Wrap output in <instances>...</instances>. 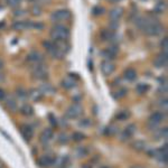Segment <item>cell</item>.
<instances>
[{
    "mask_svg": "<svg viewBox=\"0 0 168 168\" xmlns=\"http://www.w3.org/2000/svg\"><path fill=\"white\" fill-rule=\"evenodd\" d=\"M100 68H101V72L103 73V75L109 76L114 72L116 66H114V64L111 61H103L101 63V65H100Z\"/></svg>",
    "mask_w": 168,
    "mask_h": 168,
    "instance_id": "cell-9",
    "label": "cell"
},
{
    "mask_svg": "<svg viewBox=\"0 0 168 168\" xmlns=\"http://www.w3.org/2000/svg\"><path fill=\"white\" fill-rule=\"evenodd\" d=\"M67 161H68V157L67 156H59L57 158H54L53 165H54L55 168H63L66 166Z\"/></svg>",
    "mask_w": 168,
    "mask_h": 168,
    "instance_id": "cell-18",
    "label": "cell"
},
{
    "mask_svg": "<svg viewBox=\"0 0 168 168\" xmlns=\"http://www.w3.org/2000/svg\"><path fill=\"white\" fill-rule=\"evenodd\" d=\"M20 132L23 135V137L25 138V140L29 141L34 136V129L33 127L29 125H20Z\"/></svg>",
    "mask_w": 168,
    "mask_h": 168,
    "instance_id": "cell-14",
    "label": "cell"
},
{
    "mask_svg": "<svg viewBox=\"0 0 168 168\" xmlns=\"http://www.w3.org/2000/svg\"><path fill=\"white\" fill-rule=\"evenodd\" d=\"M7 2H8V6H9V7L16 8L20 5L21 0H7Z\"/></svg>",
    "mask_w": 168,
    "mask_h": 168,
    "instance_id": "cell-39",
    "label": "cell"
},
{
    "mask_svg": "<svg viewBox=\"0 0 168 168\" xmlns=\"http://www.w3.org/2000/svg\"><path fill=\"white\" fill-rule=\"evenodd\" d=\"M33 21H23V20H18V21H15V23L11 25V27L14 30L20 31V30H25L27 28H33Z\"/></svg>",
    "mask_w": 168,
    "mask_h": 168,
    "instance_id": "cell-12",
    "label": "cell"
},
{
    "mask_svg": "<svg viewBox=\"0 0 168 168\" xmlns=\"http://www.w3.org/2000/svg\"><path fill=\"white\" fill-rule=\"evenodd\" d=\"M25 15V11L24 10H21V9H18V10H15V12H14V16H16V17H21V16Z\"/></svg>",
    "mask_w": 168,
    "mask_h": 168,
    "instance_id": "cell-46",
    "label": "cell"
},
{
    "mask_svg": "<svg viewBox=\"0 0 168 168\" xmlns=\"http://www.w3.org/2000/svg\"><path fill=\"white\" fill-rule=\"evenodd\" d=\"M123 76H125V78L127 80V81L131 82V81L136 80V78H137V72L133 70V68H128V70L125 71Z\"/></svg>",
    "mask_w": 168,
    "mask_h": 168,
    "instance_id": "cell-27",
    "label": "cell"
},
{
    "mask_svg": "<svg viewBox=\"0 0 168 168\" xmlns=\"http://www.w3.org/2000/svg\"><path fill=\"white\" fill-rule=\"evenodd\" d=\"M142 1H146V0H142Z\"/></svg>",
    "mask_w": 168,
    "mask_h": 168,
    "instance_id": "cell-54",
    "label": "cell"
},
{
    "mask_svg": "<svg viewBox=\"0 0 168 168\" xmlns=\"http://www.w3.org/2000/svg\"><path fill=\"white\" fill-rule=\"evenodd\" d=\"M153 156L156 158L157 160H159L160 163L167 164V158H168V153H167V144H165L161 148L154 150Z\"/></svg>",
    "mask_w": 168,
    "mask_h": 168,
    "instance_id": "cell-7",
    "label": "cell"
},
{
    "mask_svg": "<svg viewBox=\"0 0 168 168\" xmlns=\"http://www.w3.org/2000/svg\"><path fill=\"white\" fill-rule=\"evenodd\" d=\"M27 59L31 63H35V64H39L44 61V56L42 53H39L37 51H33L27 55Z\"/></svg>",
    "mask_w": 168,
    "mask_h": 168,
    "instance_id": "cell-16",
    "label": "cell"
},
{
    "mask_svg": "<svg viewBox=\"0 0 168 168\" xmlns=\"http://www.w3.org/2000/svg\"><path fill=\"white\" fill-rule=\"evenodd\" d=\"M28 97L33 100V101H39L40 99L43 98V93L38 90V89H33V90L29 91V93H28Z\"/></svg>",
    "mask_w": 168,
    "mask_h": 168,
    "instance_id": "cell-24",
    "label": "cell"
},
{
    "mask_svg": "<svg viewBox=\"0 0 168 168\" xmlns=\"http://www.w3.org/2000/svg\"><path fill=\"white\" fill-rule=\"evenodd\" d=\"M136 25L138 28L144 30L145 34L149 36H158L164 31V27L156 20L139 17L136 19Z\"/></svg>",
    "mask_w": 168,
    "mask_h": 168,
    "instance_id": "cell-1",
    "label": "cell"
},
{
    "mask_svg": "<svg viewBox=\"0 0 168 168\" xmlns=\"http://www.w3.org/2000/svg\"><path fill=\"white\" fill-rule=\"evenodd\" d=\"M92 12H93L94 16H99V15H102L103 12H104V8H101V7H94L92 9Z\"/></svg>",
    "mask_w": 168,
    "mask_h": 168,
    "instance_id": "cell-40",
    "label": "cell"
},
{
    "mask_svg": "<svg viewBox=\"0 0 168 168\" xmlns=\"http://www.w3.org/2000/svg\"><path fill=\"white\" fill-rule=\"evenodd\" d=\"M119 26V24H118V20H111L109 24V27H110V30H116Z\"/></svg>",
    "mask_w": 168,
    "mask_h": 168,
    "instance_id": "cell-42",
    "label": "cell"
},
{
    "mask_svg": "<svg viewBox=\"0 0 168 168\" xmlns=\"http://www.w3.org/2000/svg\"><path fill=\"white\" fill-rule=\"evenodd\" d=\"M38 90L43 93V95L44 94H54L55 93V89L49 84V83H44V84H42V85L39 86Z\"/></svg>",
    "mask_w": 168,
    "mask_h": 168,
    "instance_id": "cell-21",
    "label": "cell"
},
{
    "mask_svg": "<svg viewBox=\"0 0 168 168\" xmlns=\"http://www.w3.org/2000/svg\"><path fill=\"white\" fill-rule=\"evenodd\" d=\"M129 117H130V112L129 111H127V110L119 111V112H117V114H116V119L119 120V121H125V120H127Z\"/></svg>",
    "mask_w": 168,
    "mask_h": 168,
    "instance_id": "cell-29",
    "label": "cell"
},
{
    "mask_svg": "<svg viewBox=\"0 0 168 168\" xmlns=\"http://www.w3.org/2000/svg\"><path fill=\"white\" fill-rule=\"evenodd\" d=\"M161 48H163V52H167V48H168V39L167 37H165L163 40H161Z\"/></svg>",
    "mask_w": 168,
    "mask_h": 168,
    "instance_id": "cell-43",
    "label": "cell"
},
{
    "mask_svg": "<svg viewBox=\"0 0 168 168\" xmlns=\"http://www.w3.org/2000/svg\"><path fill=\"white\" fill-rule=\"evenodd\" d=\"M71 18V12L66 9H59V10H55L54 12H52L51 20L53 23H59L62 20H67Z\"/></svg>",
    "mask_w": 168,
    "mask_h": 168,
    "instance_id": "cell-5",
    "label": "cell"
},
{
    "mask_svg": "<svg viewBox=\"0 0 168 168\" xmlns=\"http://www.w3.org/2000/svg\"><path fill=\"white\" fill-rule=\"evenodd\" d=\"M20 113L24 114V116H26V117H30L34 114V109H33V106L30 104H28V103H25L21 106L20 108Z\"/></svg>",
    "mask_w": 168,
    "mask_h": 168,
    "instance_id": "cell-22",
    "label": "cell"
},
{
    "mask_svg": "<svg viewBox=\"0 0 168 168\" xmlns=\"http://www.w3.org/2000/svg\"><path fill=\"white\" fill-rule=\"evenodd\" d=\"M167 61H168L167 52H161L160 54L155 59L154 64H155V66L158 67V68H160V67H166L167 66Z\"/></svg>",
    "mask_w": 168,
    "mask_h": 168,
    "instance_id": "cell-10",
    "label": "cell"
},
{
    "mask_svg": "<svg viewBox=\"0 0 168 168\" xmlns=\"http://www.w3.org/2000/svg\"><path fill=\"white\" fill-rule=\"evenodd\" d=\"M131 147H132V149L133 150H136V151H144V150H146V148H147V144L142 140H136L135 142H132Z\"/></svg>",
    "mask_w": 168,
    "mask_h": 168,
    "instance_id": "cell-23",
    "label": "cell"
},
{
    "mask_svg": "<svg viewBox=\"0 0 168 168\" xmlns=\"http://www.w3.org/2000/svg\"><path fill=\"white\" fill-rule=\"evenodd\" d=\"M106 49H108L109 52H111V53H112L114 56H116V55H117V53H118V47L116 46V45H111V46H109L108 48H106Z\"/></svg>",
    "mask_w": 168,
    "mask_h": 168,
    "instance_id": "cell-45",
    "label": "cell"
},
{
    "mask_svg": "<svg viewBox=\"0 0 168 168\" xmlns=\"http://www.w3.org/2000/svg\"><path fill=\"white\" fill-rule=\"evenodd\" d=\"M101 168H109V167H106V166H103V167H101Z\"/></svg>",
    "mask_w": 168,
    "mask_h": 168,
    "instance_id": "cell-52",
    "label": "cell"
},
{
    "mask_svg": "<svg viewBox=\"0 0 168 168\" xmlns=\"http://www.w3.org/2000/svg\"><path fill=\"white\" fill-rule=\"evenodd\" d=\"M118 131H119V129H118L117 125H109L106 129V135H109V136H113V135H116Z\"/></svg>",
    "mask_w": 168,
    "mask_h": 168,
    "instance_id": "cell-34",
    "label": "cell"
},
{
    "mask_svg": "<svg viewBox=\"0 0 168 168\" xmlns=\"http://www.w3.org/2000/svg\"><path fill=\"white\" fill-rule=\"evenodd\" d=\"M62 86L64 89H66V90H70V89H73V87L76 86V82L72 78H66L63 80Z\"/></svg>",
    "mask_w": 168,
    "mask_h": 168,
    "instance_id": "cell-26",
    "label": "cell"
},
{
    "mask_svg": "<svg viewBox=\"0 0 168 168\" xmlns=\"http://www.w3.org/2000/svg\"><path fill=\"white\" fill-rule=\"evenodd\" d=\"M31 14L34 16H39L42 14V8L38 5H34L33 8H31Z\"/></svg>",
    "mask_w": 168,
    "mask_h": 168,
    "instance_id": "cell-37",
    "label": "cell"
},
{
    "mask_svg": "<svg viewBox=\"0 0 168 168\" xmlns=\"http://www.w3.org/2000/svg\"><path fill=\"white\" fill-rule=\"evenodd\" d=\"M84 138H85V135L82 132H78V131H76V132H74L73 135H72V139H73L74 141H78H78L83 140Z\"/></svg>",
    "mask_w": 168,
    "mask_h": 168,
    "instance_id": "cell-36",
    "label": "cell"
},
{
    "mask_svg": "<svg viewBox=\"0 0 168 168\" xmlns=\"http://www.w3.org/2000/svg\"><path fill=\"white\" fill-rule=\"evenodd\" d=\"M33 76L36 78V80H45L48 76V71H47V67L39 63L37 65L33 67Z\"/></svg>",
    "mask_w": 168,
    "mask_h": 168,
    "instance_id": "cell-4",
    "label": "cell"
},
{
    "mask_svg": "<svg viewBox=\"0 0 168 168\" xmlns=\"http://www.w3.org/2000/svg\"><path fill=\"white\" fill-rule=\"evenodd\" d=\"M4 101H5V106L9 111H11V112H16L17 111V109H18L17 102H16V100L12 97H6Z\"/></svg>",
    "mask_w": 168,
    "mask_h": 168,
    "instance_id": "cell-17",
    "label": "cell"
},
{
    "mask_svg": "<svg viewBox=\"0 0 168 168\" xmlns=\"http://www.w3.org/2000/svg\"><path fill=\"white\" fill-rule=\"evenodd\" d=\"M131 168H142V167H140V166H132Z\"/></svg>",
    "mask_w": 168,
    "mask_h": 168,
    "instance_id": "cell-50",
    "label": "cell"
},
{
    "mask_svg": "<svg viewBox=\"0 0 168 168\" xmlns=\"http://www.w3.org/2000/svg\"><path fill=\"white\" fill-rule=\"evenodd\" d=\"M33 27L37 28V29H43L44 25L42 23H34V24H33Z\"/></svg>",
    "mask_w": 168,
    "mask_h": 168,
    "instance_id": "cell-47",
    "label": "cell"
},
{
    "mask_svg": "<svg viewBox=\"0 0 168 168\" xmlns=\"http://www.w3.org/2000/svg\"><path fill=\"white\" fill-rule=\"evenodd\" d=\"M101 55L103 56V59H106V61H111V59H114V55L111 53V52H109L108 49H103V51L101 52Z\"/></svg>",
    "mask_w": 168,
    "mask_h": 168,
    "instance_id": "cell-35",
    "label": "cell"
},
{
    "mask_svg": "<svg viewBox=\"0 0 168 168\" xmlns=\"http://www.w3.org/2000/svg\"><path fill=\"white\" fill-rule=\"evenodd\" d=\"M47 51H48V53H49L54 59H62L63 57L65 56V54H66V53H64L55 43L53 44V46H52L49 49H47Z\"/></svg>",
    "mask_w": 168,
    "mask_h": 168,
    "instance_id": "cell-15",
    "label": "cell"
},
{
    "mask_svg": "<svg viewBox=\"0 0 168 168\" xmlns=\"http://www.w3.org/2000/svg\"><path fill=\"white\" fill-rule=\"evenodd\" d=\"M148 90H149V85L146 84V83H139L136 86V92L138 94H145Z\"/></svg>",
    "mask_w": 168,
    "mask_h": 168,
    "instance_id": "cell-30",
    "label": "cell"
},
{
    "mask_svg": "<svg viewBox=\"0 0 168 168\" xmlns=\"http://www.w3.org/2000/svg\"><path fill=\"white\" fill-rule=\"evenodd\" d=\"M51 37L54 42H66L70 37V29L64 25H55L51 30Z\"/></svg>",
    "mask_w": 168,
    "mask_h": 168,
    "instance_id": "cell-2",
    "label": "cell"
},
{
    "mask_svg": "<svg viewBox=\"0 0 168 168\" xmlns=\"http://www.w3.org/2000/svg\"><path fill=\"white\" fill-rule=\"evenodd\" d=\"M90 125H91V121L89 120V119H83V120H81L80 123H78V125H80V127H83V128L89 127Z\"/></svg>",
    "mask_w": 168,
    "mask_h": 168,
    "instance_id": "cell-44",
    "label": "cell"
},
{
    "mask_svg": "<svg viewBox=\"0 0 168 168\" xmlns=\"http://www.w3.org/2000/svg\"><path fill=\"white\" fill-rule=\"evenodd\" d=\"M117 94H114V98L116 99H122L123 97H125V94H127V90L125 89H121V90H119L118 92H116Z\"/></svg>",
    "mask_w": 168,
    "mask_h": 168,
    "instance_id": "cell-38",
    "label": "cell"
},
{
    "mask_svg": "<svg viewBox=\"0 0 168 168\" xmlns=\"http://www.w3.org/2000/svg\"><path fill=\"white\" fill-rule=\"evenodd\" d=\"M165 119V114L161 111H156L150 114V117L147 122V127L149 130H156L158 129V125H160L163 120Z\"/></svg>",
    "mask_w": 168,
    "mask_h": 168,
    "instance_id": "cell-3",
    "label": "cell"
},
{
    "mask_svg": "<svg viewBox=\"0 0 168 168\" xmlns=\"http://www.w3.org/2000/svg\"><path fill=\"white\" fill-rule=\"evenodd\" d=\"M5 98H6V93H5V91L0 87V101H4Z\"/></svg>",
    "mask_w": 168,
    "mask_h": 168,
    "instance_id": "cell-48",
    "label": "cell"
},
{
    "mask_svg": "<svg viewBox=\"0 0 168 168\" xmlns=\"http://www.w3.org/2000/svg\"><path fill=\"white\" fill-rule=\"evenodd\" d=\"M100 37H101L102 40H112L114 38V34L112 30H110V29H103L101 31V34H100Z\"/></svg>",
    "mask_w": 168,
    "mask_h": 168,
    "instance_id": "cell-25",
    "label": "cell"
},
{
    "mask_svg": "<svg viewBox=\"0 0 168 168\" xmlns=\"http://www.w3.org/2000/svg\"><path fill=\"white\" fill-rule=\"evenodd\" d=\"M158 104L160 106L161 109H164L165 111H167V99H166V98L160 99V100H159V102H158Z\"/></svg>",
    "mask_w": 168,
    "mask_h": 168,
    "instance_id": "cell-41",
    "label": "cell"
},
{
    "mask_svg": "<svg viewBox=\"0 0 168 168\" xmlns=\"http://www.w3.org/2000/svg\"><path fill=\"white\" fill-rule=\"evenodd\" d=\"M155 131H156V139L167 138V135H168L167 127H165V128H161V129H156Z\"/></svg>",
    "mask_w": 168,
    "mask_h": 168,
    "instance_id": "cell-31",
    "label": "cell"
},
{
    "mask_svg": "<svg viewBox=\"0 0 168 168\" xmlns=\"http://www.w3.org/2000/svg\"><path fill=\"white\" fill-rule=\"evenodd\" d=\"M136 130H137V127H136V125L131 123V125H128V127H127V128H125V129L123 130L121 133H120V137H119V139H120L121 141L129 140L130 138H131L133 135H135Z\"/></svg>",
    "mask_w": 168,
    "mask_h": 168,
    "instance_id": "cell-8",
    "label": "cell"
},
{
    "mask_svg": "<svg viewBox=\"0 0 168 168\" xmlns=\"http://www.w3.org/2000/svg\"><path fill=\"white\" fill-rule=\"evenodd\" d=\"M2 67H4V63H2V61H1V59H0V70H1V68H2Z\"/></svg>",
    "mask_w": 168,
    "mask_h": 168,
    "instance_id": "cell-49",
    "label": "cell"
},
{
    "mask_svg": "<svg viewBox=\"0 0 168 168\" xmlns=\"http://www.w3.org/2000/svg\"><path fill=\"white\" fill-rule=\"evenodd\" d=\"M73 154H74L75 158L80 159V158H83V157L87 156V154H89V149L86 148V147H84V146H80V147H78V148L74 149Z\"/></svg>",
    "mask_w": 168,
    "mask_h": 168,
    "instance_id": "cell-19",
    "label": "cell"
},
{
    "mask_svg": "<svg viewBox=\"0 0 168 168\" xmlns=\"http://www.w3.org/2000/svg\"><path fill=\"white\" fill-rule=\"evenodd\" d=\"M166 8H167V4L165 1H159L155 6V11L158 12V14H161V12L166 11Z\"/></svg>",
    "mask_w": 168,
    "mask_h": 168,
    "instance_id": "cell-32",
    "label": "cell"
},
{
    "mask_svg": "<svg viewBox=\"0 0 168 168\" xmlns=\"http://www.w3.org/2000/svg\"><path fill=\"white\" fill-rule=\"evenodd\" d=\"M122 14H123V9L121 7H117L113 8L112 10H110V19L111 20H119L121 18Z\"/></svg>",
    "mask_w": 168,
    "mask_h": 168,
    "instance_id": "cell-20",
    "label": "cell"
},
{
    "mask_svg": "<svg viewBox=\"0 0 168 168\" xmlns=\"http://www.w3.org/2000/svg\"><path fill=\"white\" fill-rule=\"evenodd\" d=\"M16 95H17L18 100H20V101H26L28 99V92L25 89H23V87H17Z\"/></svg>",
    "mask_w": 168,
    "mask_h": 168,
    "instance_id": "cell-28",
    "label": "cell"
},
{
    "mask_svg": "<svg viewBox=\"0 0 168 168\" xmlns=\"http://www.w3.org/2000/svg\"><path fill=\"white\" fill-rule=\"evenodd\" d=\"M0 168H1V161H0Z\"/></svg>",
    "mask_w": 168,
    "mask_h": 168,
    "instance_id": "cell-53",
    "label": "cell"
},
{
    "mask_svg": "<svg viewBox=\"0 0 168 168\" xmlns=\"http://www.w3.org/2000/svg\"><path fill=\"white\" fill-rule=\"evenodd\" d=\"M68 136H67L66 133H64V132H62V133H59V137H57V142L59 144H61V145H65V144H67L68 142Z\"/></svg>",
    "mask_w": 168,
    "mask_h": 168,
    "instance_id": "cell-33",
    "label": "cell"
},
{
    "mask_svg": "<svg viewBox=\"0 0 168 168\" xmlns=\"http://www.w3.org/2000/svg\"><path fill=\"white\" fill-rule=\"evenodd\" d=\"M112 2H117V1H119V0H111Z\"/></svg>",
    "mask_w": 168,
    "mask_h": 168,
    "instance_id": "cell-51",
    "label": "cell"
},
{
    "mask_svg": "<svg viewBox=\"0 0 168 168\" xmlns=\"http://www.w3.org/2000/svg\"><path fill=\"white\" fill-rule=\"evenodd\" d=\"M83 112V108L81 104L78 103H73L72 106H70L67 108L66 112H65V116L70 119H76L78 118Z\"/></svg>",
    "mask_w": 168,
    "mask_h": 168,
    "instance_id": "cell-6",
    "label": "cell"
},
{
    "mask_svg": "<svg viewBox=\"0 0 168 168\" xmlns=\"http://www.w3.org/2000/svg\"><path fill=\"white\" fill-rule=\"evenodd\" d=\"M54 137V132H53V129L52 128H46V129L43 130V132L40 133V138H39V140L42 144L44 145H47L49 141L53 139Z\"/></svg>",
    "mask_w": 168,
    "mask_h": 168,
    "instance_id": "cell-13",
    "label": "cell"
},
{
    "mask_svg": "<svg viewBox=\"0 0 168 168\" xmlns=\"http://www.w3.org/2000/svg\"><path fill=\"white\" fill-rule=\"evenodd\" d=\"M53 163H54V158L51 155H43V156L39 157L38 160H37L38 166L42 168L51 167V166H53Z\"/></svg>",
    "mask_w": 168,
    "mask_h": 168,
    "instance_id": "cell-11",
    "label": "cell"
}]
</instances>
